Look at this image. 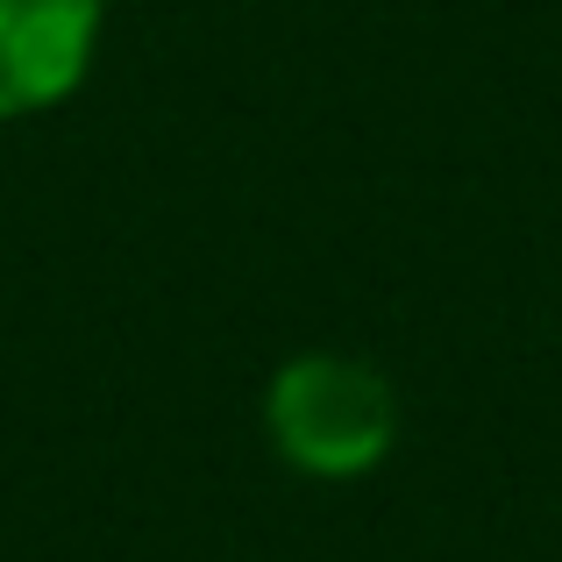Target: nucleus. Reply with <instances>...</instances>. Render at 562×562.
<instances>
[{
	"instance_id": "1",
	"label": "nucleus",
	"mask_w": 562,
	"mask_h": 562,
	"mask_svg": "<svg viewBox=\"0 0 562 562\" xmlns=\"http://www.w3.org/2000/svg\"><path fill=\"white\" fill-rule=\"evenodd\" d=\"M263 435L300 477H371L398 441V392L378 363L314 349V357L278 363L271 392H263Z\"/></svg>"
},
{
	"instance_id": "2",
	"label": "nucleus",
	"mask_w": 562,
	"mask_h": 562,
	"mask_svg": "<svg viewBox=\"0 0 562 562\" xmlns=\"http://www.w3.org/2000/svg\"><path fill=\"white\" fill-rule=\"evenodd\" d=\"M100 50V0H0V122L79 93Z\"/></svg>"
}]
</instances>
